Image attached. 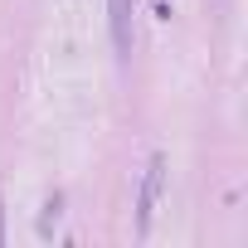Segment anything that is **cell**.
<instances>
[{
    "mask_svg": "<svg viewBox=\"0 0 248 248\" xmlns=\"http://www.w3.org/2000/svg\"><path fill=\"white\" fill-rule=\"evenodd\" d=\"M0 243H5V214H0Z\"/></svg>",
    "mask_w": 248,
    "mask_h": 248,
    "instance_id": "277c9868",
    "label": "cell"
},
{
    "mask_svg": "<svg viewBox=\"0 0 248 248\" xmlns=\"http://www.w3.org/2000/svg\"><path fill=\"white\" fill-rule=\"evenodd\" d=\"M54 219H59V195H54V200H49V204H44V219H39V229H44V233H49V224H54Z\"/></svg>",
    "mask_w": 248,
    "mask_h": 248,
    "instance_id": "3957f363",
    "label": "cell"
},
{
    "mask_svg": "<svg viewBox=\"0 0 248 248\" xmlns=\"http://www.w3.org/2000/svg\"><path fill=\"white\" fill-rule=\"evenodd\" d=\"M107 25H112L117 59H127L132 54V0H107Z\"/></svg>",
    "mask_w": 248,
    "mask_h": 248,
    "instance_id": "7a4b0ae2",
    "label": "cell"
},
{
    "mask_svg": "<svg viewBox=\"0 0 248 248\" xmlns=\"http://www.w3.org/2000/svg\"><path fill=\"white\" fill-rule=\"evenodd\" d=\"M161 190H166V156H151L146 161V175H141V200H137V229L146 233L156 209H161Z\"/></svg>",
    "mask_w": 248,
    "mask_h": 248,
    "instance_id": "6da1fadb",
    "label": "cell"
}]
</instances>
